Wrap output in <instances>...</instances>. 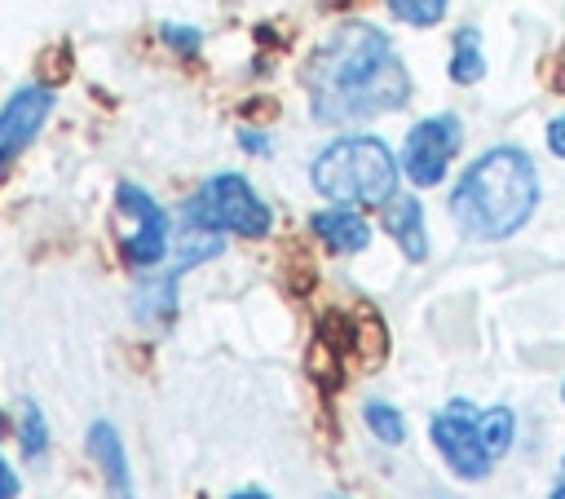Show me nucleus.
I'll use <instances>...</instances> for the list:
<instances>
[{"label": "nucleus", "mask_w": 565, "mask_h": 499, "mask_svg": "<svg viewBox=\"0 0 565 499\" xmlns=\"http://www.w3.org/2000/svg\"><path fill=\"white\" fill-rule=\"evenodd\" d=\"M539 203V172L521 146H494L450 190V216L468 238H512Z\"/></svg>", "instance_id": "obj_2"}, {"label": "nucleus", "mask_w": 565, "mask_h": 499, "mask_svg": "<svg viewBox=\"0 0 565 499\" xmlns=\"http://www.w3.org/2000/svg\"><path fill=\"white\" fill-rule=\"evenodd\" d=\"M561 397H565V384H561Z\"/></svg>", "instance_id": "obj_22"}, {"label": "nucleus", "mask_w": 565, "mask_h": 499, "mask_svg": "<svg viewBox=\"0 0 565 499\" xmlns=\"http://www.w3.org/2000/svg\"><path fill=\"white\" fill-rule=\"evenodd\" d=\"M309 230L322 238V247H331V252H362L366 243H371V225L358 216V212H349L344 203H335V208H327V212H313V221H309Z\"/></svg>", "instance_id": "obj_9"}, {"label": "nucleus", "mask_w": 565, "mask_h": 499, "mask_svg": "<svg viewBox=\"0 0 565 499\" xmlns=\"http://www.w3.org/2000/svg\"><path fill=\"white\" fill-rule=\"evenodd\" d=\"M4 428H9V424H4V415H0V437H4Z\"/></svg>", "instance_id": "obj_21"}, {"label": "nucleus", "mask_w": 565, "mask_h": 499, "mask_svg": "<svg viewBox=\"0 0 565 499\" xmlns=\"http://www.w3.org/2000/svg\"><path fill=\"white\" fill-rule=\"evenodd\" d=\"M547 146H552V155L565 159V115H556V119L547 124Z\"/></svg>", "instance_id": "obj_16"}, {"label": "nucleus", "mask_w": 565, "mask_h": 499, "mask_svg": "<svg viewBox=\"0 0 565 499\" xmlns=\"http://www.w3.org/2000/svg\"><path fill=\"white\" fill-rule=\"evenodd\" d=\"M185 225L203 234H238V238H260L269 230V208L265 199L247 185L238 172H216L207 177L190 199H185Z\"/></svg>", "instance_id": "obj_5"}, {"label": "nucleus", "mask_w": 565, "mask_h": 499, "mask_svg": "<svg viewBox=\"0 0 565 499\" xmlns=\"http://www.w3.org/2000/svg\"><path fill=\"white\" fill-rule=\"evenodd\" d=\"M230 499H269V495H265V490H256V486H247V490H234Z\"/></svg>", "instance_id": "obj_20"}, {"label": "nucleus", "mask_w": 565, "mask_h": 499, "mask_svg": "<svg viewBox=\"0 0 565 499\" xmlns=\"http://www.w3.org/2000/svg\"><path fill=\"white\" fill-rule=\"evenodd\" d=\"M547 499H565V459H561V473H556V486L547 490Z\"/></svg>", "instance_id": "obj_19"}, {"label": "nucleus", "mask_w": 565, "mask_h": 499, "mask_svg": "<svg viewBox=\"0 0 565 499\" xmlns=\"http://www.w3.org/2000/svg\"><path fill=\"white\" fill-rule=\"evenodd\" d=\"M486 75V57H481V35L472 26L455 31V49H450V79L455 84H477Z\"/></svg>", "instance_id": "obj_11"}, {"label": "nucleus", "mask_w": 565, "mask_h": 499, "mask_svg": "<svg viewBox=\"0 0 565 499\" xmlns=\"http://www.w3.org/2000/svg\"><path fill=\"white\" fill-rule=\"evenodd\" d=\"M428 437H433L437 455L450 464L455 477L481 481V477H490V468L508 455V446H512V437H516V415H512L508 406L477 411L472 402L455 397V402H446V406L428 420Z\"/></svg>", "instance_id": "obj_3"}, {"label": "nucleus", "mask_w": 565, "mask_h": 499, "mask_svg": "<svg viewBox=\"0 0 565 499\" xmlns=\"http://www.w3.org/2000/svg\"><path fill=\"white\" fill-rule=\"evenodd\" d=\"M115 208H119V252L132 269H150L168 256V216L163 208L132 181H119L115 190Z\"/></svg>", "instance_id": "obj_6"}, {"label": "nucleus", "mask_w": 565, "mask_h": 499, "mask_svg": "<svg viewBox=\"0 0 565 499\" xmlns=\"http://www.w3.org/2000/svg\"><path fill=\"white\" fill-rule=\"evenodd\" d=\"M49 110H53V93L44 84H26V88L9 93V102L0 106V168L35 141Z\"/></svg>", "instance_id": "obj_8"}, {"label": "nucleus", "mask_w": 565, "mask_h": 499, "mask_svg": "<svg viewBox=\"0 0 565 499\" xmlns=\"http://www.w3.org/2000/svg\"><path fill=\"white\" fill-rule=\"evenodd\" d=\"M331 499H340V495H331Z\"/></svg>", "instance_id": "obj_24"}, {"label": "nucleus", "mask_w": 565, "mask_h": 499, "mask_svg": "<svg viewBox=\"0 0 565 499\" xmlns=\"http://www.w3.org/2000/svg\"><path fill=\"white\" fill-rule=\"evenodd\" d=\"M388 9L411 26H437L446 13V0H388Z\"/></svg>", "instance_id": "obj_14"}, {"label": "nucleus", "mask_w": 565, "mask_h": 499, "mask_svg": "<svg viewBox=\"0 0 565 499\" xmlns=\"http://www.w3.org/2000/svg\"><path fill=\"white\" fill-rule=\"evenodd\" d=\"M362 424H366L371 437H380L384 446H402V442H406V420H402L397 406H388V402H366V406H362Z\"/></svg>", "instance_id": "obj_13"}, {"label": "nucleus", "mask_w": 565, "mask_h": 499, "mask_svg": "<svg viewBox=\"0 0 565 499\" xmlns=\"http://www.w3.org/2000/svg\"><path fill=\"white\" fill-rule=\"evenodd\" d=\"M459 141H463V128H459L455 115H428V119H419V124L406 132V146H402V168H406V177H411L415 185H424V190L437 185V181L446 177V168H450Z\"/></svg>", "instance_id": "obj_7"}, {"label": "nucleus", "mask_w": 565, "mask_h": 499, "mask_svg": "<svg viewBox=\"0 0 565 499\" xmlns=\"http://www.w3.org/2000/svg\"><path fill=\"white\" fill-rule=\"evenodd\" d=\"M305 88H309L313 119L358 124V119L397 110L411 97V75L380 26L344 22L313 49L305 66Z\"/></svg>", "instance_id": "obj_1"}, {"label": "nucleus", "mask_w": 565, "mask_h": 499, "mask_svg": "<svg viewBox=\"0 0 565 499\" xmlns=\"http://www.w3.org/2000/svg\"><path fill=\"white\" fill-rule=\"evenodd\" d=\"M309 177H313V190L331 203L384 208L397 194V163L380 137H340L322 146Z\"/></svg>", "instance_id": "obj_4"}, {"label": "nucleus", "mask_w": 565, "mask_h": 499, "mask_svg": "<svg viewBox=\"0 0 565 499\" xmlns=\"http://www.w3.org/2000/svg\"><path fill=\"white\" fill-rule=\"evenodd\" d=\"M0 499H18V473L4 464V455H0Z\"/></svg>", "instance_id": "obj_17"}, {"label": "nucleus", "mask_w": 565, "mask_h": 499, "mask_svg": "<svg viewBox=\"0 0 565 499\" xmlns=\"http://www.w3.org/2000/svg\"><path fill=\"white\" fill-rule=\"evenodd\" d=\"M384 230L397 238V247L406 252V261H424L428 256V230H424L419 199H388L384 203Z\"/></svg>", "instance_id": "obj_10"}, {"label": "nucleus", "mask_w": 565, "mask_h": 499, "mask_svg": "<svg viewBox=\"0 0 565 499\" xmlns=\"http://www.w3.org/2000/svg\"><path fill=\"white\" fill-rule=\"evenodd\" d=\"M243 146L252 155H269V137H256V132H243Z\"/></svg>", "instance_id": "obj_18"}, {"label": "nucleus", "mask_w": 565, "mask_h": 499, "mask_svg": "<svg viewBox=\"0 0 565 499\" xmlns=\"http://www.w3.org/2000/svg\"><path fill=\"white\" fill-rule=\"evenodd\" d=\"M159 35H163L172 49H181V53H194V49H199V31H194V26H163Z\"/></svg>", "instance_id": "obj_15"}, {"label": "nucleus", "mask_w": 565, "mask_h": 499, "mask_svg": "<svg viewBox=\"0 0 565 499\" xmlns=\"http://www.w3.org/2000/svg\"><path fill=\"white\" fill-rule=\"evenodd\" d=\"M124 499H137V495H124Z\"/></svg>", "instance_id": "obj_23"}, {"label": "nucleus", "mask_w": 565, "mask_h": 499, "mask_svg": "<svg viewBox=\"0 0 565 499\" xmlns=\"http://www.w3.org/2000/svg\"><path fill=\"white\" fill-rule=\"evenodd\" d=\"M13 428H18L22 455H26V459H44V450H49V424H44V415H40V406H35L31 397H22Z\"/></svg>", "instance_id": "obj_12"}]
</instances>
